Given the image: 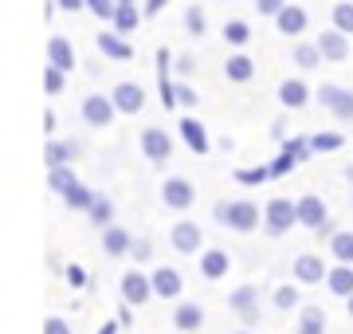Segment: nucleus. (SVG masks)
<instances>
[{
    "instance_id": "f257e3e1",
    "label": "nucleus",
    "mask_w": 353,
    "mask_h": 334,
    "mask_svg": "<svg viewBox=\"0 0 353 334\" xmlns=\"http://www.w3.org/2000/svg\"><path fill=\"white\" fill-rule=\"evenodd\" d=\"M212 217L220 224H228L232 232H252L259 228V208L252 201H216L212 205Z\"/></svg>"
},
{
    "instance_id": "f03ea898",
    "label": "nucleus",
    "mask_w": 353,
    "mask_h": 334,
    "mask_svg": "<svg viewBox=\"0 0 353 334\" xmlns=\"http://www.w3.org/2000/svg\"><path fill=\"white\" fill-rule=\"evenodd\" d=\"M290 224H299V201L275 197V201L263 208V228H267V236H283V232H290Z\"/></svg>"
},
{
    "instance_id": "7ed1b4c3",
    "label": "nucleus",
    "mask_w": 353,
    "mask_h": 334,
    "mask_svg": "<svg viewBox=\"0 0 353 334\" xmlns=\"http://www.w3.org/2000/svg\"><path fill=\"white\" fill-rule=\"evenodd\" d=\"M318 103L326 106V110H334V118L353 122V90L338 87V83H322L318 87Z\"/></svg>"
},
{
    "instance_id": "20e7f679",
    "label": "nucleus",
    "mask_w": 353,
    "mask_h": 334,
    "mask_svg": "<svg viewBox=\"0 0 353 334\" xmlns=\"http://www.w3.org/2000/svg\"><path fill=\"white\" fill-rule=\"evenodd\" d=\"M114 115H118V106H114V99H106V95H87V99H83V118H87V126H94V130L110 126Z\"/></svg>"
},
{
    "instance_id": "39448f33",
    "label": "nucleus",
    "mask_w": 353,
    "mask_h": 334,
    "mask_svg": "<svg viewBox=\"0 0 353 334\" xmlns=\"http://www.w3.org/2000/svg\"><path fill=\"white\" fill-rule=\"evenodd\" d=\"M141 150H145V157L150 161H169L173 157V141H169V134H165L161 126H150V130H141Z\"/></svg>"
},
{
    "instance_id": "423d86ee",
    "label": "nucleus",
    "mask_w": 353,
    "mask_h": 334,
    "mask_svg": "<svg viewBox=\"0 0 353 334\" xmlns=\"http://www.w3.org/2000/svg\"><path fill=\"white\" fill-rule=\"evenodd\" d=\"M201 244H204L201 228H196L192 220H176V224H173V248H176V252H181V256H196Z\"/></svg>"
},
{
    "instance_id": "0eeeda50",
    "label": "nucleus",
    "mask_w": 353,
    "mask_h": 334,
    "mask_svg": "<svg viewBox=\"0 0 353 334\" xmlns=\"http://www.w3.org/2000/svg\"><path fill=\"white\" fill-rule=\"evenodd\" d=\"M161 201H165L169 208H189L192 201H196V189H192L185 177H169V181L161 185Z\"/></svg>"
},
{
    "instance_id": "6e6552de",
    "label": "nucleus",
    "mask_w": 353,
    "mask_h": 334,
    "mask_svg": "<svg viewBox=\"0 0 353 334\" xmlns=\"http://www.w3.org/2000/svg\"><path fill=\"white\" fill-rule=\"evenodd\" d=\"M299 224L310 228V232H318L326 224V205H322V197H314V193L299 197Z\"/></svg>"
},
{
    "instance_id": "1a4fd4ad",
    "label": "nucleus",
    "mask_w": 353,
    "mask_h": 334,
    "mask_svg": "<svg viewBox=\"0 0 353 334\" xmlns=\"http://www.w3.org/2000/svg\"><path fill=\"white\" fill-rule=\"evenodd\" d=\"M150 295H153V279H145L141 271H126V275H122V299H126V303L141 307Z\"/></svg>"
},
{
    "instance_id": "9d476101",
    "label": "nucleus",
    "mask_w": 353,
    "mask_h": 334,
    "mask_svg": "<svg viewBox=\"0 0 353 334\" xmlns=\"http://www.w3.org/2000/svg\"><path fill=\"white\" fill-rule=\"evenodd\" d=\"M110 99H114V106H118L122 115H138L141 106H145V90H141L138 83H118Z\"/></svg>"
},
{
    "instance_id": "9b49d317",
    "label": "nucleus",
    "mask_w": 353,
    "mask_h": 334,
    "mask_svg": "<svg viewBox=\"0 0 353 334\" xmlns=\"http://www.w3.org/2000/svg\"><path fill=\"white\" fill-rule=\"evenodd\" d=\"M318 48H322V55H326L330 63H341V59L350 55V36H345L341 28H330V32L318 36Z\"/></svg>"
},
{
    "instance_id": "f8f14e48",
    "label": "nucleus",
    "mask_w": 353,
    "mask_h": 334,
    "mask_svg": "<svg viewBox=\"0 0 353 334\" xmlns=\"http://www.w3.org/2000/svg\"><path fill=\"white\" fill-rule=\"evenodd\" d=\"M330 275V268L322 264V256H314V252H303V256L294 259V279L299 283H322Z\"/></svg>"
},
{
    "instance_id": "ddd939ff",
    "label": "nucleus",
    "mask_w": 353,
    "mask_h": 334,
    "mask_svg": "<svg viewBox=\"0 0 353 334\" xmlns=\"http://www.w3.org/2000/svg\"><path fill=\"white\" fill-rule=\"evenodd\" d=\"M99 52L106 55V59L126 63V59H134V43H126L122 32H99Z\"/></svg>"
},
{
    "instance_id": "4468645a",
    "label": "nucleus",
    "mask_w": 353,
    "mask_h": 334,
    "mask_svg": "<svg viewBox=\"0 0 353 334\" xmlns=\"http://www.w3.org/2000/svg\"><path fill=\"white\" fill-rule=\"evenodd\" d=\"M150 279H153V295H161V299H176L181 295V287H185L176 268H157Z\"/></svg>"
},
{
    "instance_id": "2eb2a0df",
    "label": "nucleus",
    "mask_w": 353,
    "mask_h": 334,
    "mask_svg": "<svg viewBox=\"0 0 353 334\" xmlns=\"http://www.w3.org/2000/svg\"><path fill=\"white\" fill-rule=\"evenodd\" d=\"M130 244H134V236L126 228H118V224L102 228V252L106 256H130Z\"/></svg>"
},
{
    "instance_id": "dca6fc26",
    "label": "nucleus",
    "mask_w": 353,
    "mask_h": 334,
    "mask_svg": "<svg viewBox=\"0 0 353 334\" xmlns=\"http://www.w3.org/2000/svg\"><path fill=\"white\" fill-rule=\"evenodd\" d=\"M181 138L189 141V150L192 154H208V130H204V122L201 118H181Z\"/></svg>"
},
{
    "instance_id": "f3484780",
    "label": "nucleus",
    "mask_w": 353,
    "mask_h": 334,
    "mask_svg": "<svg viewBox=\"0 0 353 334\" xmlns=\"http://www.w3.org/2000/svg\"><path fill=\"white\" fill-rule=\"evenodd\" d=\"M306 24H310V20H306V12L299 8V4H287V8L275 16V28L283 32V36H303Z\"/></svg>"
},
{
    "instance_id": "a211bd4d",
    "label": "nucleus",
    "mask_w": 353,
    "mask_h": 334,
    "mask_svg": "<svg viewBox=\"0 0 353 334\" xmlns=\"http://www.w3.org/2000/svg\"><path fill=\"white\" fill-rule=\"evenodd\" d=\"M279 103L299 110V106L310 103V87H306L303 79H287V83H279Z\"/></svg>"
},
{
    "instance_id": "6ab92c4d",
    "label": "nucleus",
    "mask_w": 353,
    "mask_h": 334,
    "mask_svg": "<svg viewBox=\"0 0 353 334\" xmlns=\"http://www.w3.org/2000/svg\"><path fill=\"white\" fill-rule=\"evenodd\" d=\"M141 16H145V12H138V4H134V0H118V12H114L110 24H114V32L130 36V32H138Z\"/></svg>"
},
{
    "instance_id": "aec40b11",
    "label": "nucleus",
    "mask_w": 353,
    "mask_h": 334,
    "mask_svg": "<svg viewBox=\"0 0 353 334\" xmlns=\"http://www.w3.org/2000/svg\"><path fill=\"white\" fill-rule=\"evenodd\" d=\"M79 141H48V150H43V161H48V169H55V166H71L79 157Z\"/></svg>"
},
{
    "instance_id": "412c9836",
    "label": "nucleus",
    "mask_w": 353,
    "mask_h": 334,
    "mask_svg": "<svg viewBox=\"0 0 353 334\" xmlns=\"http://www.w3.org/2000/svg\"><path fill=\"white\" fill-rule=\"evenodd\" d=\"M48 63L63 67V71H71V67L79 63V59H75V48H71V39H63V36H51V39H48Z\"/></svg>"
},
{
    "instance_id": "4be33fe9",
    "label": "nucleus",
    "mask_w": 353,
    "mask_h": 334,
    "mask_svg": "<svg viewBox=\"0 0 353 334\" xmlns=\"http://www.w3.org/2000/svg\"><path fill=\"white\" fill-rule=\"evenodd\" d=\"M228 264H232V259H228L224 248H212V252H204V256H201V275H204V279H224Z\"/></svg>"
},
{
    "instance_id": "5701e85b",
    "label": "nucleus",
    "mask_w": 353,
    "mask_h": 334,
    "mask_svg": "<svg viewBox=\"0 0 353 334\" xmlns=\"http://www.w3.org/2000/svg\"><path fill=\"white\" fill-rule=\"evenodd\" d=\"M326 287L334 291V295L350 299V295H353V264H338V268H330Z\"/></svg>"
},
{
    "instance_id": "b1692460",
    "label": "nucleus",
    "mask_w": 353,
    "mask_h": 334,
    "mask_svg": "<svg viewBox=\"0 0 353 334\" xmlns=\"http://www.w3.org/2000/svg\"><path fill=\"white\" fill-rule=\"evenodd\" d=\"M94 197H99L94 189H87V185H79V181H75V185H71V189L63 193V205L71 208V213H90Z\"/></svg>"
},
{
    "instance_id": "393cba45",
    "label": "nucleus",
    "mask_w": 353,
    "mask_h": 334,
    "mask_svg": "<svg viewBox=\"0 0 353 334\" xmlns=\"http://www.w3.org/2000/svg\"><path fill=\"white\" fill-rule=\"evenodd\" d=\"M224 75L232 79V83H248V79L255 75V59H252V55H243V52L232 55V59L224 63Z\"/></svg>"
},
{
    "instance_id": "a878e982",
    "label": "nucleus",
    "mask_w": 353,
    "mask_h": 334,
    "mask_svg": "<svg viewBox=\"0 0 353 334\" xmlns=\"http://www.w3.org/2000/svg\"><path fill=\"white\" fill-rule=\"evenodd\" d=\"M173 322H176V331H201V322H204V311L196 307V303H181L176 307V315H173Z\"/></svg>"
},
{
    "instance_id": "bb28decb",
    "label": "nucleus",
    "mask_w": 353,
    "mask_h": 334,
    "mask_svg": "<svg viewBox=\"0 0 353 334\" xmlns=\"http://www.w3.org/2000/svg\"><path fill=\"white\" fill-rule=\"evenodd\" d=\"M330 256L338 264H353V232H334L330 236Z\"/></svg>"
},
{
    "instance_id": "cd10ccee",
    "label": "nucleus",
    "mask_w": 353,
    "mask_h": 334,
    "mask_svg": "<svg viewBox=\"0 0 353 334\" xmlns=\"http://www.w3.org/2000/svg\"><path fill=\"white\" fill-rule=\"evenodd\" d=\"M322 59H326V55H322V48H318V43H299V48H294V63L303 67V71H314Z\"/></svg>"
},
{
    "instance_id": "c85d7f7f",
    "label": "nucleus",
    "mask_w": 353,
    "mask_h": 334,
    "mask_svg": "<svg viewBox=\"0 0 353 334\" xmlns=\"http://www.w3.org/2000/svg\"><path fill=\"white\" fill-rule=\"evenodd\" d=\"M75 181H79V177H75V169H71V166H55V169L48 173V185L55 189V193H67Z\"/></svg>"
},
{
    "instance_id": "c756f323",
    "label": "nucleus",
    "mask_w": 353,
    "mask_h": 334,
    "mask_svg": "<svg viewBox=\"0 0 353 334\" xmlns=\"http://www.w3.org/2000/svg\"><path fill=\"white\" fill-rule=\"evenodd\" d=\"M224 39L232 43V48H243V43L252 39V28H248V20H228V24H224Z\"/></svg>"
},
{
    "instance_id": "7c9ffc66",
    "label": "nucleus",
    "mask_w": 353,
    "mask_h": 334,
    "mask_svg": "<svg viewBox=\"0 0 353 334\" xmlns=\"http://www.w3.org/2000/svg\"><path fill=\"white\" fill-rule=\"evenodd\" d=\"M330 16H334V28H341L345 36H353V0H338Z\"/></svg>"
},
{
    "instance_id": "2f4dec72",
    "label": "nucleus",
    "mask_w": 353,
    "mask_h": 334,
    "mask_svg": "<svg viewBox=\"0 0 353 334\" xmlns=\"http://www.w3.org/2000/svg\"><path fill=\"white\" fill-rule=\"evenodd\" d=\"M255 299H259V287H255V283H243V287H236V291L228 295V303L236 311H243V307H255Z\"/></svg>"
},
{
    "instance_id": "473e14b6",
    "label": "nucleus",
    "mask_w": 353,
    "mask_h": 334,
    "mask_svg": "<svg viewBox=\"0 0 353 334\" xmlns=\"http://www.w3.org/2000/svg\"><path fill=\"white\" fill-rule=\"evenodd\" d=\"M63 87H67V71L55 67V63H48V71H43V90H48V95H59Z\"/></svg>"
},
{
    "instance_id": "72a5a7b5",
    "label": "nucleus",
    "mask_w": 353,
    "mask_h": 334,
    "mask_svg": "<svg viewBox=\"0 0 353 334\" xmlns=\"http://www.w3.org/2000/svg\"><path fill=\"white\" fill-rule=\"evenodd\" d=\"M90 220H94L99 228H106V224H114V205L106 201V197H94V205H90Z\"/></svg>"
},
{
    "instance_id": "f704fd0d",
    "label": "nucleus",
    "mask_w": 353,
    "mask_h": 334,
    "mask_svg": "<svg viewBox=\"0 0 353 334\" xmlns=\"http://www.w3.org/2000/svg\"><path fill=\"white\" fill-rule=\"evenodd\" d=\"M185 28H189V36H196L201 39L204 36V28H208V16H204V8H185Z\"/></svg>"
},
{
    "instance_id": "c9c22d12",
    "label": "nucleus",
    "mask_w": 353,
    "mask_h": 334,
    "mask_svg": "<svg viewBox=\"0 0 353 334\" xmlns=\"http://www.w3.org/2000/svg\"><path fill=\"white\" fill-rule=\"evenodd\" d=\"M283 154H290L294 161H306V157L314 154V146H310V138H287L283 141Z\"/></svg>"
},
{
    "instance_id": "e433bc0d",
    "label": "nucleus",
    "mask_w": 353,
    "mask_h": 334,
    "mask_svg": "<svg viewBox=\"0 0 353 334\" xmlns=\"http://www.w3.org/2000/svg\"><path fill=\"white\" fill-rule=\"evenodd\" d=\"M310 146H314V154H334V150L345 146V138H341V134H314Z\"/></svg>"
},
{
    "instance_id": "4c0bfd02",
    "label": "nucleus",
    "mask_w": 353,
    "mask_h": 334,
    "mask_svg": "<svg viewBox=\"0 0 353 334\" xmlns=\"http://www.w3.org/2000/svg\"><path fill=\"white\" fill-rule=\"evenodd\" d=\"M271 177V166H255V169H236V181L240 185H263Z\"/></svg>"
},
{
    "instance_id": "58836bf2",
    "label": "nucleus",
    "mask_w": 353,
    "mask_h": 334,
    "mask_svg": "<svg viewBox=\"0 0 353 334\" xmlns=\"http://www.w3.org/2000/svg\"><path fill=\"white\" fill-rule=\"evenodd\" d=\"M275 307H279V311H294V307H299V291H294L290 283L275 287Z\"/></svg>"
},
{
    "instance_id": "ea45409f",
    "label": "nucleus",
    "mask_w": 353,
    "mask_h": 334,
    "mask_svg": "<svg viewBox=\"0 0 353 334\" xmlns=\"http://www.w3.org/2000/svg\"><path fill=\"white\" fill-rule=\"evenodd\" d=\"M87 12H94L99 20H114V12H118V0H87Z\"/></svg>"
},
{
    "instance_id": "a19ab883",
    "label": "nucleus",
    "mask_w": 353,
    "mask_h": 334,
    "mask_svg": "<svg viewBox=\"0 0 353 334\" xmlns=\"http://www.w3.org/2000/svg\"><path fill=\"white\" fill-rule=\"evenodd\" d=\"M299 326H326V311H322V307H303Z\"/></svg>"
},
{
    "instance_id": "79ce46f5",
    "label": "nucleus",
    "mask_w": 353,
    "mask_h": 334,
    "mask_svg": "<svg viewBox=\"0 0 353 334\" xmlns=\"http://www.w3.org/2000/svg\"><path fill=\"white\" fill-rule=\"evenodd\" d=\"M294 166H299V161H294L290 154H279L275 161H271V177H287V173H290Z\"/></svg>"
},
{
    "instance_id": "37998d69",
    "label": "nucleus",
    "mask_w": 353,
    "mask_h": 334,
    "mask_svg": "<svg viewBox=\"0 0 353 334\" xmlns=\"http://www.w3.org/2000/svg\"><path fill=\"white\" fill-rule=\"evenodd\" d=\"M130 256L138 259V264H145V259H153V244H150V240H141V236H138V240L130 244Z\"/></svg>"
},
{
    "instance_id": "c03bdc74",
    "label": "nucleus",
    "mask_w": 353,
    "mask_h": 334,
    "mask_svg": "<svg viewBox=\"0 0 353 334\" xmlns=\"http://www.w3.org/2000/svg\"><path fill=\"white\" fill-rule=\"evenodd\" d=\"M196 99H201V95H196L189 83H176V106H196Z\"/></svg>"
},
{
    "instance_id": "a18cd8bd",
    "label": "nucleus",
    "mask_w": 353,
    "mask_h": 334,
    "mask_svg": "<svg viewBox=\"0 0 353 334\" xmlns=\"http://www.w3.org/2000/svg\"><path fill=\"white\" fill-rule=\"evenodd\" d=\"M255 8L263 16H279L283 8H287V0H255Z\"/></svg>"
},
{
    "instance_id": "49530a36",
    "label": "nucleus",
    "mask_w": 353,
    "mask_h": 334,
    "mask_svg": "<svg viewBox=\"0 0 353 334\" xmlns=\"http://www.w3.org/2000/svg\"><path fill=\"white\" fill-rule=\"evenodd\" d=\"M43 334H71V326H67V319H59V315H51V319L43 322Z\"/></svg>"
},
{
    "instance_id": "de8ad7c7",
    "label": "nucleus",
    "mask_w": 353,
    "mask_h": 334,
    "mask_svg": "<svg viewBox=\"0 0 353 334\" xmlns=\"http://www.w3.org/2000/svg\"><path fill=\"white\" fill-rule=\"evenodd\" d=\"M67 283H71V287H87V271L79 268V264H71V268H67Z\"/></svg>"
},
{
    "instance_id": "09e8293b",
    "label": "nucleus",
    "mask_w": 353,
    "mask_h": 334,
    "mask_svg": "<svg viewBox=\"0 0 353 334\" xmlns=\"http://www.w3.org/2000/svg\"><path fill=\"white\" fill-rule=\"evenodd\" d=\"M192 67H196V59H192V55H181V59H173V71H176V75H192Z\"/></svg>"
},
{
    "instance_id": "8fccbe9b",
    "label": "nucleus",
    "mask_w": 353,
    "mask_h": 334,
    "mask_svg": "<svg viewBox=\"0 0 353 334\" xmlns=\"http://www.w3.org/2000/svg\"><path fill=\"white\" fill-rule=\"evenodd\" d=\"M271 138L287 141V118H275V122H271Z\"/></svg>"
},
{
    "instance_id": "3c124183",
    "label": "nucleus",
    "mask_w": 353,
    "mask_h": 334,
    "mask_svg": "<svg viewBox=\"0 0 353 334\" xmlns=\"http://www.w3.org/2000/svg\"><path fill=\"white\" fill-rule=\"evenodd\" d=\"M240 319H243V326H255V322H259V303H255V307H243Z\"/></svg>"
},
{
    "instance_id": "603ef678",
    "label": "nucleus",
    "mask_w": 353,
    "mask_h": 334,
    "mask_svg": "<svg viewBox=\"0 0 353 334\" xmlns=\"http://www.w3.org/2000/svg\"><path fill=\"white\" fill-rule=\"evenodd\" d=\"M165 4H169V0H145V8H141V12H145V16H157Z\"/></svg>"
},
{
    "instance_id": "864d4df0",
    "label": "nucleus",
    "mask_w": 353,
    "mask_h": 334,
    "mask_svg": "<svg viewBox=\"0 0 353 334\" xmlns=\"http://www.w3.org/2000/svg\"><path fill=\"white\" fill-rule=\"evenodd\" d=\"M59 8H67V12H79V8H87V0H55Z\"/></svg>"
},
{
    "instance_id": "5fc2aeb1",
    "label": "nucleus",
    "mask_w": 353,
    "mask_h": 334,
    "mask_svg": "<svg viewBox=\"0 0 353 334\" xmlns=\"http://www.w3.org/2000/svg\"><path fill=\"white\" fill-rule=\"evenodd\" d=\"M130 307H134V303H122V307H118V322H122V326H130V322H134V315H130Z\"/></svg>"
},
{
    "instance_id": "6e6d98bb",
    "label": "nucleus",
    "mask_w": 353,
    "mask_h": 334,
    "mask_svg": "<svg viewBox=\"0 0 353 334\" xmlns=\"http://www.w3.org/2000/svg\"><path fill=\"white\" fill-rule=\"evenodd\" d=\"M299 334H326V326H299Z\"/></svg>"
},
{
    "instance_id": "4d7b16f0",
    "label": "nucleus",
    "mask_w": 353,
    "mask_h": 334,
    "mask_svg": "<svg viewBox=\"0 0 353 334\" xmlns=\"http://www.w3.org/2000/svg\"><path fill=\"white\" fill-rule=\"evenodd\" d=\"M118 326H122V322H102V331H99V334H114Z\"/></svg>"
},
{
    "instance_id": "13d9d810",
    "label": "nucleus",
    "mask_w": 353,
    "mask_h": 334,
    "mask_svg": "<svg viewBox=\"0 0 353 334\" xmlns=\"http://www.w3.org/2000/svg\"><path fill=\"white\" fill-rule=\"evenodd\" d=\"M345 181H353V166H345Z\"/></svg>"
},
{
    "instance_id": "bf43d9fd",
    "label": "nucleus",
    "mask_w": 353,
    "mask_h": 334,
    "mask_svg": "<svg viewBox=\"0 0 353 334\" xmlns=\"http://www.w3.org/2000/svg\"><path fill=\"white\" fill-rule=\"evenodd\" d=\"M350 315H353V295H350Z\"/></svg>"
},
{
    "instance_id": "052dcab7",
    "label": "nucleus",
    "mask_w": 353,
    "mask_h": 334,
    "mask_svg": "<svg viewBox=\"0 0 353 334\" xmlns=\"http://www.w3.org/2000/svg\"><path fill=\"white\" fill-rule=\"evenodd\" d=\"M240 334H248V331H240Z\"/></svg>"
}]
</instances>
